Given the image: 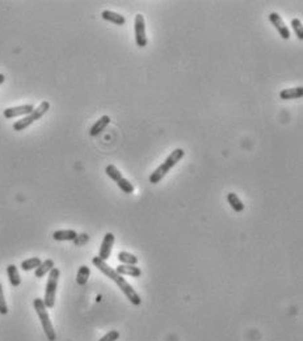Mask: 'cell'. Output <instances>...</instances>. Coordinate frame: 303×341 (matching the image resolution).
<instances>
[{
	"label": "cell",
	"mask_w": 303,
	"mask_h": 341,
	"mask_svg": "<svg viewBox=\"0 0 303 341\" xmlns=\"http://www.w3.org/2000/svg\"><path fill=\"white\" fill-rule=\"evenodd\" d=\"M92 264L96 266L97 269L100 270L101 273H104L106 277H109L113 282H116V285L122 290L123 294L126 295L127 299H129L134 306H139V304L142 303V299H141V297L138 295V293L133 289V286H131L130 283L127 282L126 280H125L121 274H118L113 268H110L104 260H101L99 256L93 257Z\"/></svg>",
	"instance_id": "cell-1"
},
{
	"label": "cell",
	"mask_w": 303,
	"mask_h": 341,
	"mask_svg": "<svg viewBox=\"0 0 303 341\" xmlns=\"http://www.w3.org/2000/svg\"><path fill=\"white\" fill-rule=\"evenodd\" d=\"M184 155H185V152H184V150L182 148H176V150H173L171 154H169L168 156H167V159L162 163V164L158 167V168L154 171V172L150 175V177H148V180H150V182L151 184H158V182H160L162 180H163V177L167 175V173L171 171V169L175 167V165L180 161L182 158H184Z\"/></svg>",
	"instance_id": "cell-2"
},
{
	"label": "cell",
	"mask_w": 303,
	"mask_h": 341,
	"mask_svg": "<svg viewBox=\"0 0 303 341\" xmlns=\"http://www.w3.org/2000/svg\"><path fill=\"white\" fill-rule=\"evenodd\" d=\"M33 306L36 312H37L38 318H40V320H41V325H42L43 332H45V335H46L47 340L55 341L57 340V335H55L54 327H53V324H51L50 316H49V314H47L46 306H45V303H43V301L41 298H36L33 302Z\"/></svg>",
	"instance_id": "cell-3"
},
{
	"label": "cell",
	"mask_w": 303,
	"mask_h": 341,
	"mask_svg": "<svg viewBox=\"0 0 303 341\" xmlns=\"http://www.w3.org/2000/svg\"><path fill=\"white\" fill-rule=\"evenodd\" d=\"M49 109H50V102L42 101L38 105V108H34V110L32 113L28 114V116H25L24 118H21V120H19V121H16V122L13 123V129L16 131H22L24 129H26V127H29L33 122L38 121L40 118L43 117V116L47 113V110Z\"/></svg>",
	"instance_id": "cell-4"
},
{
	"label": "cell",
	"mask_w": 303,
	"mask_h": 341,
	"mask_svg": "<svg viewBox=\"0 0 303 341\" xmlns=\"http://www.w3.org/2000/svg\"><path fill=\"white\" fill-rule=\"evenodd\" d=\"M61 276V270L58 268H53L49 273L47 278L46 290H45V298L42 299L46 308H53L55 304V294H57V287H58V280Z\"/></svg>",
	"instance_id": "cell-5"
},
{
	"label": "cell",
	"mask_w": 303,
	"mask_h": 341,
	"mask_svg": "<svg viewBox=\"0 0 303 341\" xmlns=\"http://www.w3.org/2000/svg\"><path fill=\"white\" fill-rule=\"evenodd\" d=\"M134 32H135V42L138 47H146L147 45V36H146V21L142 13H138L135 16L134 21Z\"/></svg>",
	"instance_id": "cell-6"
},
{
	"label": "cell",
	"mask_w": 303,
	"mask_h": 341,
	"mask_svg": "<svg viewBox=\"0 0 303 341\" xmlns=\"http://www.w3.org/2000/svg\"><path fill=\"white\" fill-rule=\"evenodd\" d=\"M269 21L274 25V28L277 29L278 34L281 36L283 40H289L290 38V30L286 26V24L283 22L282 17L278 15L277 12H272L269 15Z\"/></svg>",
	"instance_id": "cell-7"
},
{
	"label": "cell",
	"mask_w": 303,
	"mask_h": 341,
	"mask_svg": "<svg viewBox=\"0 0 303 341\" xmlns=\"http://www.w3.org/2000/svg\"><path fill=\"white\" fill-rule=\"evenodd\" d=\"M34 110L33 104H25V105H19V106H13V108H7V109L3 112V116L5 118H15V117H20V116H28Z\"/></svg>",
	"instance_id": "cell-8"
},
{
	"label": "cell",
	"mask_w": 303,
	"mask_h": 341,
	"mask_svg": "<svg viewBox=\"0 0 303 341\" xmlns=\"http://www.w3.org/2000/svg\"><path fill=\"white\" fill-rule=\"evenodd\" d=\"M114 244V235L112 232H106L104 239L101 241L100 245V252H99V257L101 260L106 261L110 257V253H112V247Z\"/></svg>",
	"instance_id": "cell-9"
},
{
	"label": "cell",
	"mask_w": 303,
	"mask_h": 341,
	"mask_svg": "<svg viewBox=\"0 0 303 341\" xmlns=\"http://www.w3.org/2000/svg\"><path fill=\"white\" fill-rule=\"evenodd\" d=\"M109 123H110L109 116H102V117H100L99 120H97L96 122L93 123L92 127H91V130H89V134L92 135V137L100 135L102 131L105 130L106 126H108Z\"/></svg>",
	"instance_id": "cell-10"
},
{
	"label": "cell",
	"mask_w": 303,
	"mask_h": 341,
	"mask_svg": "<svg viewBox=\"0 0 303 341\" xmlns=\"http://www.w3.org/2000/svg\"><path fill=\"white\" fill-rule=\"evenodd\" d=\"M101 17H102L104 20H106V21L113 22V24L120 26H122L123 24L126 22V20H125V17H123L122 15H120V13L117 12H113V11H109V9L102 11V12H101Z\"/></svg>",
	"instance_id": "cell-11"
},
{
	"label": "cell",
	"mask_w": 303,
	"mask_h": 341,
	"mask_svg": "<svg viewBox=\"0 0 303 341\" xmlns=\"http://www.w3.org/2000/svg\"><path fill=\"white\" fill-rule=\"evenodd\" d=\"M116 272L121 276H131V277L138 278L142 276V270L137 265H120L116 268Z\"/></svg>",
	"instance_id": "cell-12"
},
{
	"label": "cell",
	"mask_w": 303,
	"mask_h": 341,
	"mask_svg": "<svg viewBox=\"0 0 303 341\" xmlns=\"http://www.w3.org/2000/svg\"><path fill=\"white\" fill-rule=\"evenodd\" d=\"M303 96V87H294V88H286L282 89L280 92V97L282 100H295V99H301Z\"/></svg>",
	"instance_id": "cell-13"
},
{
	"label": "cell",
	"mask_w": 303,
	"mask_h": 341,
	"mask_svg": "<svg viewBox=\"0 0 303 341\" xmlns=\"http://www.w3.org/2000/svg\"><path fill=\"white\" fill-rule=\"evenodd\" d=\"M53 238L57 241H70L78 238V232L75 230H59L53 234Z\"/></svg>",
	"instance_id": "cell-14"
},
{
	"label": "cell",
	"mask_w": 303,
	"mask_h": 341,
	"mask_svg": "<svg viewBox=\"0 0 303 341\" xmlns=\"http://www.w3.org/2000/svg\"><path fill=\"white\" fill-rule=\"evenodd\" d=\"M53 268H54V261H53L51 259H47V260H45V261H42L40 264V266L36 269L34 274H36V277L37 278H42L43 276L50 273V270L53 269Z\"/></svg>",
	"instance_id": "cell-15"
},
{
	"label": "cell",
	"mask_w": 303,
	"mask_h": 341,
	"mask_svg": "<svg viewBox=\"0 0 303 341\" xmlns=\"http://www.w3.org/2000/svg\"><path fill=\"white\" fill-rule=\"evenodd\" d=\"M7 273H8V278H9V282H11V285H12L13 287L20 286V283H21V278H20V274H19V270H17L16 265L9 264V265L7 266Z\"/></svg>",
	"instance_id": "cell-16"
},
{
	"label": "cell",
	"mask_w": 303,
	"mask_h": 341,
	"mask_svg": "<svg viewBox=\"0 0 303 341\" xmlns=\"http://www.w3.org/2000/svg\"><path fill=\"white\" fill-rule=\"evenodd\" d=\"M227 202L230 203V206L232 207V210L236 211V213H242L244 210V205L242 202V200L238 197L236 193H228L227 194Z\"/></svg>",
	"instance_id": "cell-17"
},
{
	"label": "cell",
	"mask_w": 303,
	"mask_h": 341,
	"mask_svg": "<svg viewBox=\"0 0 303 341\" xmlns=\"http://www.w3.org/2000/svg\"><path fill=\"white\" fill-rule=\"evenodd\" d=\"M118 261L123 265H137L138 264V257L129 252H120L118 253Z\"/></svg>",
	"instance_id": "cell-18"
},
{
	"label": "cell",
	"mask_w": 303,
	"mask_h": 341,
	"mask_svg": "<svg viewBox=\"0 0 303 341\" xmlns=\"http://www.w3.org/2000/svg\"><path fill=\"white\" fill-rule=\"evenodd\" d=\"M89 274H91V270H89L88 266L87 265L80 266L79 270H78V274H76V283L80 285V286L85 285L87 281H88Z\"/></svg>",
	"instance_id": "cell-19"
},
{
	"label": "cell",
	"mask_w": 303,
	"mask_h": 341,
	"mask_svg": "<svg viewBox=\"0 0 303 341\" xmlns=\"http://www.w3.org/2000/svg\"><path fill=\"white\" fill-rule=\"evenodd\" d=\"M42 262V260L40 257H32V259H28V260H24L21 262V269L25 270V272H29V270L37 269L40 264Z\"/></svg>",
	"instance_id": "cell-20"
},
{
	"label": "cell",
	"mask_w": 303,
	"mask_h": 341,
	"mask_svg": "<svg viewBox=\"0 0 303 341\" xmlns=\"http://www.w3.org/2000/svg\"><path fill=\"white\" fill-rule=\"evenodd\" d=\"M105 173L108 175V177H110L113 181H116L117 182L120 179H122V173L120 172V169L116 167V165H113V164H109V165H106V168H105Z\"/></svg>",
	"instance_id": "cell-21"
},
{
	"label": "cell",
	"mask_w": 303,
	"mask_h": 341,
	"mask_svg": "<svg viewBox=\"0 0 303 341\" xmlns=\"http://www.w3.org/2000/svg\"><path fill=\"white\" fill-rule=\"evenodd\" d=\"M117 186L120 188V189L122 190L123 193H126V194H131L133 192H134V186H133V184H131L129 180H126L125 177H122V179H120V180H118Z\"/></svg>",
	"instance_id": "cell-22"
},
{
	"label": "cell",
	"mask_w": 303,
	"mask_h": 341,
	"mask_svg": "<svg viewBox=\"0 0 303 341\" xmlns=\"http://www.w3.org/2000/svg\"><path fill=\"white\" fill-rule=\"evenodd\" d=\"M291 26L294 29L295 34L299 40H303V26H302V21L299 19H293L291 20Z\"/></svg>",
	"instance_id": "cell-23"
},
{
	"label": "cell",
	"mask_w": 303,
	"mask_h": 341,
	"mask_svg": "<svg viewBox=\"0 0 303 341\" xmlns=\"http://www.w3.org/2000/svg\"><path fill=\"white\" fill-rule=\"evenodd\" d=\"M0 314H1V315L8 314V306H7V302H5L4 293H3V285H1V282H0Z\"/></svg>",
	"instance_id": "cell-24"
},
{
	"label": "cell",
	"mask_w": 303,
	"mask_h": 341,
	"mask_svg": "<svg viewBox=\"0 0 303 341\" xmlns=\"http://www.w3.org/2000/svg\"><path fill=\"white\" fill-rule=\"evenodd\" d=\"M118 339H120V333H118V331H110V332H108L105 335V336H102L99 341H117Z\"/></svg>",
	"instance_id": "cell-25"
},
{
	"label": "cell",
	"mask_w": 303,
	"mask_h": 341,
	"mask_svg": "<svg viewBox=\"0 0 303 341\" xmlns=\"http://www.w3.org/2000/svg\"><path fill=\"white\" fill-rule=\"evenodd\" d=\"M4 80H5V76L3 75V74H0V84H3V83H4Z\"/></svg>",
	"instance_id": "cell-26"
}]
</instances>
